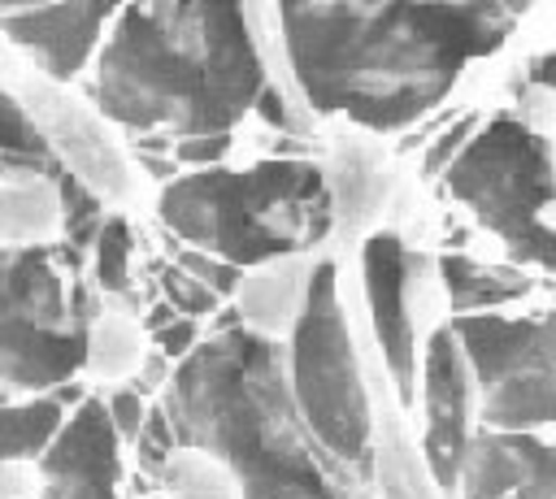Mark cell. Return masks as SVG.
Returning <instances> with one entry per match:
<instances>
[{"label": "cell", "mask_w": 556, "mask_h": 499, "mask_svg": "<svg viewBox=\"0 0 556 499\" xmlns=\"http://www.w3.org/2000/svg\"><path fill=\"white\" fill-rule=\"evenodd\" d=\"M282 52L313 113L400 130L430 113L478 56L517 26V9L473 4H282Z\"/></svg>", "instance_id": "obj_1"}, {"label": "cell", "mask_w": 556, "mask_h": 499, "mask_svg": "<svg viewBox=\"0 0 556 499\" xmlns=\"http://www.w3.org/2000/svg\"><path fill=\"white\" fill-rule=\"evenodd\" d=\"M265 87L248 9L148 4L126 9L100 61V108L126 126L230 135Z\"/></svg>", "instance_id": "obj_2"}, {"label": "cell", "mask_w": 556, "mask_h": 499, "mask_svg": "<svg viewBox=\"0 0 556 499\" xmlns=\"http://www.w3.org/2000/svg\"><path fill=\"white\" fill-rule=\"evenodd\" d=\"M169 408L182 447L217 456L243 499H348L295 412L269 338L235 330L195 347L174 378Z\"/></svg>", "instance_id": "obj_3"}, {"label": "cell", "mask_w": 556, "mask_h": 499, "mask_svg": "<svg viewBox=\"0 0 556 499\" xmlns=\"http://www.w3.org/2000/svg\"><path fill=\"white\" fill-rule=\"evenodd\" d=\"M330 187L308 161H256L248 169H204L161 191V217L200 252L226 265L300 256L330 230Z\"/></svg>", "instance_id": "obj_4"}, {"label": "cell", "mask_w": 556, "mask_h": 499, "mask_svg": "<svg viewBox=\"0 0 556 499\" xmlns=\"http://www.w3.org/2000/svg\"><path fill=\"white\" fill-rule=\"evenodd\" d=\"M443 182L517 260L556 269V226L543 221V208L556 204V165L530 126L517 117L478 126L443 169Z\"/></svg>", "instance_id": "obj_5"}, {"label": "cell", "mask_w": 556, "mask_h": 499, "mask_svg": "<svg viewBox=\"0 0 556 499\" xmlns=\"http://www.w3.org/2000/svg\"><path fill=\"white\" fill-rule=\"evenodd\" d=\"M291 399L308 434L356 469H369V399L356 369L352 334L334 291V265L308 269L304 304L291 325Z\"/></svg>", "instance_id": "obj_6"}, {"label": "cell", "mask_w": 556, "mask_h": 499, "mask_svg": "<svg viewBox=\"0 0 556 499\" xmlns=\"http://www.w3.org/2000/svg\"><path fill=\"white\" fill-rule=\"evenodd\" d=\"M482 421L495 434H526L556 421V317L469 312L452 321Z\"/></svg>", "instance_id": "obj_7"}, {"label": "cell", "mask_w": 556, "mask_h": 499, "mask_svg": "<svg viewBox=\"0 0 556 499\" xmlns=\"http://www.w3.org/2000/svg\"><path fill=\"white\" fill-rule=\"evenodd\" d=\"M426 464L439 490H456L469 447V369L452 325H439L426 343Z\"/></svg>", "instance_id": "obj_8"}, {"label": "cell", "mask_w": 556, "mask_h": 499, "mask_svg": "<svg viewBox=\"0 0 556 499\" xmlns=\"http://www.w3.org/2000/svg\"><path fill=\"white\" fill-rule=\"evenodd\" d=\"M365 304H369L382 360L395 378V391L404 404H413L417 343H413V321H408V256L391 230H378L365 239Z\"/></svg>", "instance_id": "obj_9"}, {"label": "cell", "mask_w": 556, "mask_h": 499, "mask_svg": "<svg viewBox=\"0 0 556 499\" xmlns=\"http://www.w3.org/2000/svg\"><path fill=\"white\" fill-rule=\"evenodd\" d=\"M70 208L52 174L4 169L0 174V247H48L65 234Z\"/></svg>", "instance_id": "obj_10"}, {"label": "cell", "mask_w": 556, "mask_h": 499, "mask_svg": "<svg viewBox=\"0 0 556 499\" xmlns=\"http://www.w3.org/2000/svg\"><path fill=\"white\" fill-rule=\"evenodd\" d=\"M534 447H539V438H530V434L482 430L478 438H469L465 460H460V477H456L460 499H504V495H513V486L521 482Z\"/></svg>", "instance_id": "obj_11"}, {"label": "cell", "mask_w": 556, "mask_h": 499, "mask_svg": "<svg viewBox=\"0 0 556 499\" xmlns=\"http://www.w3.org/2000/svg\"><path fill=\"white\" fill-rule=\"evenodd\" d=\"M143 338H148L143 321H130V317L104 308V312L91 317V325L83 334V347H78V360L100 382H135L139 364L148 360Z\"/></svg>", "instance_id": "obj_12"}, {"label": "cell", "mask_w": 556, "mask_h": 499, "mask_svg": "<svg viewBox=\"0 0 556 499\" xmlns=\"http://www.w3.org/2000/svg\"><path fill=\"white\" fill-rule=\"evenodd\" d=\"M439 273H443V286H447V304L460 317H469L473 308L513 304V299H521L530 291V282L517 269H508V265H478L469 256H443Z\"/></svg>", "instance_id": "obj_13"}, {"label": "cell", "mask_w": 556, "mask_h": 499, "mask_svg": "<svg viewBox=\"0 0 556 499\" xmlns=\"http://www.w3.org/2000/svg\"><path fill=\"white\" fill-rule=\"evenodd\" d=\"M96 269H100V286L104 291H122L126 286V273H130V226L122 217H113L100 239H96Z\"/></svg>", "instance_id": "obj_14"}, {"label": "cell", "mask_w": 556, "mask_h": 499, "mask_svg": "<svg viewBox=\"0 0 556 499\" xmlns=\"http://www.w3.org/2000/svg\"><path fill=\"white\" fill-rule=\"evenodd\" d=\"M504 499H556V447L539 443L530 464H526V473H521V482Z\"/></svg>", "instance_id": "obj_15"}, {"label": "cell", "mask_w": 556, "mask_h": 499, "mask_svg": "<svg viewBox=\"0 0 556 499\" xmlns=\"http://www.w3.org/2000/svg\"><path fill=\"white\" fill-rule=\"evenodd\" d=\"M178 269L187 278H195L200 286H208L213 295H235V286H239V269L226 265V260H217V256H208V252H182L178 256Z\"/></svg>", "instance_id": "obj_16"}, {"label": "cell", "mask_w": 556, "mask_h": 499, "mask_svg": "<svg viewBox=\"0 0 556 499\" xmlns=\"http://www.w3.org/2000/svg\"><path fill=\"white\" fill-rule=\"evenodd\" d=\"M161 286H165V295H169V304H174V312H187V317H200V312H213V304H217V295L208 291V286H200L195 278H187L178 265L174 269H165V278H161Z\"/></svg>", "instance_id": "obj_17"}, {"label": "cell", "mask_w": 556, "mask_h": 499, "mask_svg": "<svg viewBox=\"0 0 556 499\" xmlns=\"http://www.w3.org/2000/svg\"><path fill=\"white\" fill-rule=\"evenodd\" d=\"M143 421H148L143 395L130 391V386H117V391L109 395V430H113V438H139Z\"/></svg>", "instance_id": "obj_18"}, {"label": "cell", "mask_w": 556, "mask_h": 499, "mask_svg": "<svg viewBox=\"0 0 556 499\" xmlns=\"http://www.w3.org/2000/svg\"><path fill=\"white\" fill-rule=\"evenodd\" d=\"M473 130H478V117H473V113H469V117H460L452 130H443V135L434 139V148L426 152V178H439V174L456 161V152L469 143V135H473Z\"/></svg>", "instance_id": "obj_19"}, {"label": "cell", "mask_w": 556, "mask_h": 499, "mask_svg": "<svg viewBox=\"0 0 556 499\" xmlns=\"http://www.w3.org/2000/svg\"><path fill=\"white\" fill-rule=\"evenodd\" d=\"M191 343H195V321H174V325H165V330H156V351L169 360V356H187L191 351Z\"/></svg>", "instance_id": "obj_20"}, {"label": "cell", "mask_w": 556, "mask_h": 499, "mask_svg": "<svg viewBox=\"0 0 556 499\" xmlns=\"http://www.w3.org/2000/svg\"><path fill=\"white\" fill-rule=\"evenodd\" d=\"M530 82H539V87H556V52L530 61Z\"/></svg>", "instance_id": "obj_21"}]
</instances>
